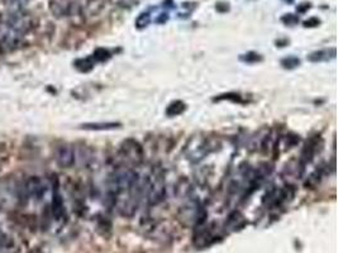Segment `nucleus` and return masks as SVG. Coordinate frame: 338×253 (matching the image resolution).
Masks as SVG:
<instances>
[{
    "mask_svg": "<svg viewBox=\"0 0 338 253\" xmlns=\"http://www.w3.org/2000/svg\"><path fill=\"white\" fill-rule=\"evenodd\" d=\"M185 109H186V105H185L183 101H180V100H176V101L171 103L170 105L168 106L166 114H168L169 117H177L180 116V114H183V113L185 112Z\"/></svg>",
    "mask_w": 338,
    "mask_h": 253,
    "instance_id": "obj_12",
    "label": "nucleus"
},
{
    "mask_svg": "<svg viewBox=\"0 0 338 253\" xmlns=\"http://www.w3.org/2000/svg\"><path fill=\"white\" fill-rule=\"evenodd\" d=\"M304 5H305V7H299V8H296V9L299 10V12H302V13L305 12L306 9H309V4H304Z\"/></svg>",
    "mask_w": 338,
    "mask_h": 253,
    "instance_id": "obj_22",
    "label": "nucleus"
},
{
    "mask_svg": "<svg viewBox=\"0 0 338 253\" xmlns=\"http://www.w3.org/2000/svg\"><path fill=\"white\" fill-rule=\"evenodd\" d=\"M14 248V242L12 237L7 234H0V251L1 252H9L10 250Z\"/></svg>",
    "mask_w": 338,
    "mask_h": 253,
    "instance_id": "obj_13",
    "label": "nucleus"
},
{
    "mask_svg": "<svg viewBox=\"0 0 338 253\" xmlns=\"http://www.w3.org/2000/svg\"><path fill=\"white\" fill-rule=\"evenodd\" d=\"M76 67L83 72H87L94 67V62L91 58H83V60H79L76 62Z\"/></svg>",
    "mask_w": 338,
    "mask_h": 253,
    "instance_id": "obj_15",
    "label": "nucleus"
},
{
    "mask_svg": "<svg viewBox=\"0 0 338 253\" xmlns=\"http://www.w3.org/2000/svg\"><path fill=\"white\" fill-rule=\"evenodd\" d=\"M109 57H110L109 51H106L105 48H98L97 51L94 52V56H93L94 60L99 62L105 61V60H108Z\"/></svg>",
    "mask_w": 338,
    "mask_h": 253,
    "instance_id": "obj_16",
    "label": "nucleus"
},
{
    "mask_svg": "<svg viewBox=\"0 0 338 253\" xmlns=\"http://www.w3.org/2000/svg\"><path fill=\"white\" fill-rule=\"evenodd\" d=\"M284 141H285V150H290V148H293L299 142V137L295 135H285Z\"/></svg>",
    "mask_w": 338,
    "mask_h": 253,
    "instance_id": "obj_18",
    "label": "nucleus"
},
{
    "mask_svg": "<svg viewBox=\"0 0 338 253\" xmlns=\"http://www.w3.org/2000/svg\"><path fill=\"white\" fill-rule=\"evenodd\" d=\"M50 212H51V215L56 220H62V219L66 217V209H65L64 199H62L61 194L58 192L57 186L53 187V195H52V202Z\"/></svg>",
    "mask_w": 338,
    "mask_h": 253,
    "instance_id": "obj_7",
    "label": "nucleus"
},
{
    "mask_svg": "<svg viewBox=\"0 0 338 253\" xmlns=\"http://www.w3.org/2000/svg\"><path fill=\"white\" fill-rule=\"evenodd\" d=\"M321 179H322V172H321V170H316L308 177V180L305 181V186L310 187V189H314L321 183Z\"/></svg>",
    "mask_w": 338,
    "mask_h": 253,
    "instance_id": "obj_14",
    "label": "nucleus"
},
{
    "mask_svg": "<svg viewBox=\"0 0 338 253\" xmlns=\"http://www.w3.org/2000/svg\"><path fill=\"white\" fill-rule=\"evenodd\" d=\"M318 142H319V138L312 137L309 141H306V143L304 144L303 150H302V154H300V158H299V162L303 165V166H305L306 164L312 162V160L314 158L317 151H318V148H317L318 147Z\"/></svg>",
    "mask_w": 338,
    "mask_h": 253,
    "instance_id": "obj_8",
    "label": "nucleus"
},
{
    "mask_svg": "<svg viewBox=\"0 0 338 253\" xmlns=\"http://www.w3.org/2000/svg\"><path fill=\"white\" fill-rule=\"evenodd\" d=\"M123 166H138L145 157V151L142 144L133 138H127L120 143L119 152H118Z\"/></svg>",
    "mask_w": 338,
    "mask_h": 253,
    "instance_id": "obj_4",
    "label": "nucleus"
},
{
    "mask_svg": "<svg viewBox=\"0 0 338 253\" xmlns=\"http://www.w3.org/2000/svg\"><path fill=\"white\" fill-rule=\"evenodd\" d=\"M24 190H26L27 199H35L41 200L46 194V184L41 177L32 176L24 181Z\"/></svg>",
    "mask_w": 338,
    "mask_h": 253,
    "instance_id": "obj_6",
    "label": "nucleus"
},
{
    "mask_svg": "<svg viewBox=\"0 0 338 253\" xmlns=\"http://www.w3.org/2000/svg\"><path fill=\"white\" fill-rule=\"evenodd\" d=\"M31 18L23 10L8 12L0 22V46L7 51L16 50L31 31Z\"/></svg>",
    "mask_w": 338,
    "mask_h": 253,
    "instance_id": "obj_1",
    "label": "nucleus"
},
{
    "mask_svg": "<svg viewBox=\"0 0 338 253\" xmlns=\"http://www.w3.org/2000/svg\"><path fill=\"white\" fill-rule=\"evenodd\" d=\"M120 123H85L81 125V128L86 131H112V129L119 128Z\"/></svg>",
    "mask_w": 338,
    "mask_h": 253,
    "instance_id": "obj_10",
    "label": "nucleus"
},
{
    "mask_svg": "<svg viewBox=\"0 0 338 253\" xmlns=\"http://www.w3.org/2000/svg\"><path fill=\"white\" fill-rule=\"evenodd\" d=\"M56 164L61 169H70L75 164V148L71 144H60L55 151Z\"/></svg>",
    "mask_w": 338,
    "mask_h": 253,
    "instance_id": "obj_5",
    "label": "nucleus"
},
{
    "mask_svg": "<svg viewBox=\"0 0 338 253\" xmlns=\"http://www.w3.org/2000/svg\"><path fill=\"white\" fill-rule=\"evenodd\" d=\"M242 61L248 62V64H254V62H258L262 60V57H261L258 53H254V52H248L247 55H243L241 57Z\"/></svg>",
    "mask_w": 338,
    "mask_h": 253,
    "instance_id": "obj_17",
    "label": "nucleus"
},
{
    "mask_svg": "<svg viewBox=\"0 0 338 253\" xmlns=\"http://www.w3.org/2000/svg\"><path fill=\"white\" fill-rule=\"evenodd\" d=\"M319 19H317V18H312V19L306 20V22H304V26L305 27H316L319 24Z\"/></svg>",
    "mask_w": 338,
    "mask_h": 253,
    "instance_id": "obj_21",
    "label": "nucleus"
},
{
    "mask_svg": "<svg viewBox=\"0 0 338 253\" xmlns=\"http://www.w3.org/2000/svg\"><path fill=\"white\" fill-rule=\"evenodd\" d=\"M336 56V50L332 48V50H323V51H317L313 52L308 56V60L312 62H322V61H328L331 58H333Z\"/></svg>",
    "mask_w": 338,
    "mask_h": 253,
    "instance_id": "obj_11",
    "label": "nucleus"
},
{
    "mask_svg": "<svg viewBox=\"0 0 338 253\" xmlns=\"http://www.w3.org/2000/svg\"><path fill=\"white\" fill-rule=\"evenodd\" d=\"M214 150L216 146L208 137L202 135H193L185 146V156L190 162L195 164L205 158Z\"/></svg>",
    "mask_w": 338,
    "mask_h": 253,
    "instance_id": "obj_3",
    "label": "nucleus"
},
{
    "mask_svg": "<svg viewBox=\"0 0 338 253\" xmlns=\"http://www.w3.org/2000/svg\"><path fill=\"white\" fill-rule=\"evenodd\" d=\"M243 225H245V218H243V215L239 212H237V210L231 213L227 221H225V228H228L231 231H237V229L242 228Z\"/></svg>",
    "mask_w": 338,
    "mask_h": 253,
    "instance_id": "obj_9",
    "label": "nucleus"
},
{
    "mask_svg": "<svg viewBox=\"0 0 338 253\" xmlns=\"http://www.w3.org/2000/svg\"><path fill=\"white\" fill-rule=\"evenodd\" d=\"M283 22L287 23V24H294V23L298 22V18H296V17H294L293 14H287V17H284L283 18Z\"/></svg>",
    "mask_w": 338,
    "mask_h": 253,
    "instance_id": "obj_20",
    "label": "nucleus"
},
{
    "mask_svg": "<svg viewBox=\"0 0 338 253\" xmlns=\"http://www.w3.org/2000/svg\"><path fill=\"white\" fill-rule=\"evenodd\" d=\"M28 253H43V251L41 250V248H37V247H35V248H32V250L29 251Z\"/></svg>",
    "mask_w": 338,
    "mask_h": 253,
    "instance_id": "obj_23",
    "label": "nucleus"
},
{
    "mask_svg": "<svg viewBox=\"0 0 338 253\" xmlns=\"http://www.w3.org/2000/svg\"><path fill=\"white\" fill-rule=\"evenodd\" d=\"M281 65H283L285 68H294V67H296L298 65H299V60H296V58H294V57L285 58V60H283V61H281Z\"/></svg>",
    "mask_w": 338,
    "mask_h": 253,
    "instance_id": "obj_19",
    "label": "nucleus"
},
{
    "mask_svg": "<svg viewBox=\"0 0 338 253\" xmlns=\"http://www.w3.org/2000/svg\"><path fill=\"white\" fill-rule=\"evenodd\" d=\"M166 195V181H165L164 171L161 169H155L152 173L145 177V195L148 205H158L165 200Z\"/></svg>",
    "mask_w": 338,
    "mask_h": 253,
    "instance_id": "obj_2",
    "label": "nucleus"
}]
</instances>
